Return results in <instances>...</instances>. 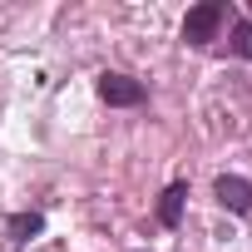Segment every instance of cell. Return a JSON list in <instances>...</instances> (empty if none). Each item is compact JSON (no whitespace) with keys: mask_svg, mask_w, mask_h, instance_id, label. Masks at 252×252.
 <instances>
[{"mask_svg":"<svg viewBox=\"0 0 252 252\" xmlns=\"http://www.w3.org/2000/svg\"><path fill=\"white\" fill-rule=\"evenodd\" d=\"M222 25H227V0H203V5H193V10L183 15V45L203 50V45L218 40Z\"/></svg>","mask_w":252,"mask_h":252,"instance_id":"1","label":"cell"},{"mask_svg":"<svg viewBox=\"0 0 252 252\" xmlns=\"http://www.w3.org/2000/svg\"><path fill=\"white\" fill-rule=\"evenodd\" d=\"M99 99H104L109 109H139V104L149 99V89H144V79L124 74V69H104V74H99Z\"/></svg>","mask_w":252,"mask_h":252,"instance_id":"2","label":"cell"},{"mask_svg":"<svg viewBox=\"0 0 252 252\" xmlns=\"http://www.w3.org/2000/svg\"><path fill=\"white\" fill-rule=\"evenodd\" d=\"M213 198H218V208H227V213H237V218L252 213V183L237 178V173H222V178L213 183Z\"/></svg>","mask_w":252,"mask_h":252,"instance_id":"3","label":"cell"},{"mask_svg":"<svg viewBox=\"0 0 252 252\" xmlns=\"http://www.w3.org/2000/svg\"><path fill=\"white\" fill-rule=\"evenodd\" d=\"M183 203H188V183H168L163 198H158V222L163 227H178L183 222Z\"/></svg>","mask_w":252,"mask_h":252,"instance_id":"4","label":"cell"},{"mask_svg":"<svg viewBox=\"0 0 252 252\" xmlns=\"http://www.w3.org/2000/svg\"><path fill=\"white\" fill-rule=\"evenodd\" d=\"M5 232H10V242H20V247H25V242H35V237L45 232V213H35V208H30V213H10Z\"/></svg>","mask_w":252,"mask_h":252,"instance_id":"5","label":"cell"},{"mask_svg":"<svg viewBox=\"0 0 252 252\" xmlns=\"http://www.w3.org/2000/svg\"><path fill=\"white\" fill-rule=\"evenodd\" d=\"M227 50H232L237 60H252V20H237V25H232V35H227Z\"/></svg>","mask_w":252,"mask_h":252,"instance_id":"6","label":"cell"}]
</instances>
